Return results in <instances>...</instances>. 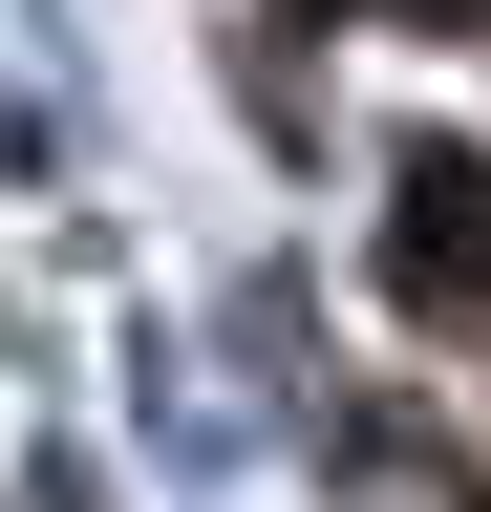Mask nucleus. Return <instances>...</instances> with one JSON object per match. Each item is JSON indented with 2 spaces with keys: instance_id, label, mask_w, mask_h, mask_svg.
Here are the masks:
<instances>
[{
  "instance_id": "f03ea898",
  "label": "nucleus",
  "mask_w": 491,
  "mask_h": 512,
  "mask_svg": "<svg viewBox=\"0 0 491 512\" xmlns=\"http://www.w3.org/2000/svg\"><path fill=\"white\" fill-rule=\"evenodd\" d=\"M385 22H491V0H385Z\"/></svg>"
},
{
  "instance_id": "f257e3e1",
  "label": "nucleus",
  "mask_w": 491,
  "mask_h": 512,
  "mask_svg": "<svg viewBox=\"0 0 491 512\" xmlns=\"http://www.w3.org/2000/svg\"><path fill=\"white\" fill-rule=\"evenodd\" d=\"M385 278H406V320L491 342V171H470V150H406V171H385Z\"/></svg>"
}]
</instances>
